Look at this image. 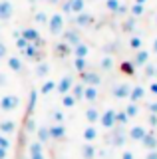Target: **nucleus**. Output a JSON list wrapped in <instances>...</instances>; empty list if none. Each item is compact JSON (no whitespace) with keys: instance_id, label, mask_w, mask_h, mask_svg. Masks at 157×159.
<instances>
[{"instance_id":"30","label":"nucleus","mask_w":157,"mask_h":159,"mask_svg":"<svg viewBox=\"0 0 157 159\" xmlns=\"http://www.w3.org/2000/svg\"><path fill=\"white\" fill-rule=\"evenodd\" d=\"M32 18H34V22H36L38 26H48V18H50V14H48L46 10H34Z\"/></svg>"},{"instance_id":"8","label":"nucleus","mask_w":157,"mask_h":159,"mask_svg":"<svg viewBox=\"0 0 157 159\" xmlns=\"http://www.w3.org/2000/svg\"><path fill=\"white\" fill-rule=\"evenodd\" d=\"M62 40H64V42H66V44H70V46L74 48V46H76V44H80V42H82L80 30H78L76 26H74V28H66V30H64V32H62Z\"/></svg>"},{"instance_id":"56","label":"nucleus","mask_w":157,"mask_h":159,"mask_svg":"<svg viewBox=\"0 0 157 159\" xmlns=\"http://www.w3.org/2000/svg\"><path fill=\"white\" fill-rule=\"evenodd\" d=\"M149 92L153 93V96H157V82H153V84H149Z\"/></svg>"},{"instance_id":"6","label":"nucleus","mask_w":157,"mask_h":159,"mask_svg":"<svg viewBox=\"0 0 157 159\" xmlns=\"http://www.w3.org/2000/svg\"><path fill=\"white\" fill-rule=\"evenodd\" d=\"M80 82L86 84V86H101V76L97 72H94V70H86V72L80 74Z\"/></svg>"},{"instance_id":"14","label":"nucleus","mask_w":157,"mask_h":159,"mask_svg":"<svg viewBox=\"0 0 157 159\" xmlns=\"http://www.w3.org/2000/svg\"><path fill=\"white\" fill-rule=\"evenodd\" d=\"M18 131V123L14 121V119H0V133H4V135H12V133Z\"/></svg>"},{"instance_id":"27","label":"nucleus","mask_w":157,"mask_h":159,"mask_svg":"<svg viewBox=\"0 0 157 159\" xmlns=\"http://www.w3.org/2000/svg\"><path fill=\"white\" fill-rule=\"evenodd\" d=\"M54 89H56V82H54V80H50V78H46V80L40 84V88H38V93H40V96H50Z\"/></svg>"},{"instance_id":"19","label":"nucleus","mask_w":157,"mask_h":159,"mask_svg":"<svg viewBox=\"0 0 157 159\" xmlns=\"http://www.w3.org/2000/svg\"><path fill=\"white\" fill-rule=\"evenodd\" d=\"M80 153H82V159H96L97 157V147L94 145V143L86 141L84 145L80 147Z\"/></svg>"},{"instance_id":"57","label":"nucleus","mask_w":157,"mask_h":159,"mask_svg":"<svg viewBox=\"0 0 157 159\" xmlns=\"http://www.w3.org/2000/svg\"><path fill=\"white\" fill-rule=\"evenodd\" d=\"M0 159H8V149H2V147H0Z\"/></svg>"},{"instance_id":"23","label":"nucleus","mask_w":157,"mask_h":159,"mask_svg":"<svg viewBox=\"0 0 157 159\" xmlns=\"http://www.w3.org/2000/svg\"><path fill=\"white\" fill-rule=\"evenodd\" d=\"M36 139L42 143V145H46V143H50L52 141V137H50V129H48V125H38V129H36Z\"/></svg>"},{"instance_id":"46","label":"nucleus","mask_w":157,"mask_h":159,"mask_svg":"<svg viewBox=\"0 0 157 159\" xmlns=\"http://www.w3.org/2000/svg\"><path fill=\"white\" fill-rule=\"evenodd\" d=\"M0 147L2 149H10L12 147V141L8 135H4V133H0Z\"/></svg>"},{"instance_id":"12","label":"nucleus","mask_w":157,"mask_h":159,"mask_svg":"<svg viewBox=\"0 0 157 159\" xmlns=\"http://www.w3.org/2000/svg\"><path fill=\"white\" fill-rule=\"evenodd\" d=\"M14 16V4L10 0H0V22H8Z\"/></svg>"},{"instance_id":"32","label":"nucleus","mask_w":157,"mask_h":159,"mask_svg":"<svg viewBox=\"0 0 157 159\" xmlns=\"http://www.w3.org/2000/svg\"><path fill=\"white\" fill-rule=\"evenodd\" d=\"M135 28H137V18H133V16H127L123 22H121V30H123L125 34H133Z\"/></svg>"},{"instance_id":"59","label":"nucleus","mask_w":157,"mask_h":159,"mask_svg":"<svg viewBox=\"0 0 157 159\" xmlns=\"http://www.w3.org/2000/svg\"><path fill=\"white\" fill-rule=\"evenodd\" d=\"M40 2H48V4H58L60 0H40Z\"/></svg>"},{"instance_id":"54","label":"nucleus","mask_w":157,"mask_h":159,"mask_svg":"<svg viewBox=\"0 0 157 159\" xmlns=\"http://www.w3.org/2000/svg\"><path fill=\"white\" fill-rule=\"evenodd\" d=\"M145 159H157V149H149L147 155H145Z\"/></svg>"},{"instance_id":"63","label":"nucleus","mask_w":157,"mask_h":159,"mask_svg":"<svg viewBox=\"0 0 157 159\" xmlns=\"http://www.w3.org/2000/svg\"><path fill=\"white\" fill-rule=\"evenodd\" d=\"M155 24H157V14H155Z\"/></svg>"},{"instance_id":"41","label":"nucleus","mask_w":157,"mask_h":159,"mask_svg":"<svg viewBox=\"0 0 157 159\" xmlns=\"http://www.w3.org/2000/svg\"><path fill=\"white\" fill-rule=\"evenodd\" d=\"M70 8L72 14H80L86 10V0H70Z\"/></svg>"},{"instance_id":"26","label":"nucleus","mask_w":157,"mask_h":159,"mask_svg":"<svg viewBox=\"0 0 157 159\" xmlns=\"http://www.w3.org/2000/svg\"><path fill=\"white\" fill-rule=\"evenodd\" d=\"M97 135H100V131H97V127L96 125H92V123H87L86 129H84V133H82V137H84V141H90V143H94Z\"/></svg>"},{"instance_id":"17","label":"nucleus","mask_w":157,"mask_h":159,"mask_svg":"<svg viewBox=\"0 0 157 159\" xmlns=\"http://www.w3.org/2000/svg\"><path fill=\"white\" fill-rule=\"evenodd\" d=\"M145 133H147V127H143V125H131L129 131H127V139H131V141H141Z\"/></svg>"},{"instance_id":"1","label":"nucleus","mask_w":157,"mask_h":159,"mask_svg":"<svg viewBox=\"0 0 157 159\" xmlns=\"http://www.w3.org/2000/svg\"><path fill=\"white\" fill-rule=\"evenodd\" d=\"M66 30V18L62 12H54L48 18V32L52 36H62V32Z\"/></svg>"},{"instance_id":"9","label":"nucleus","mask_w":157,"mask_h":159,"mask_svg":"<svg viewBox=\"0 0 157 159\" xmlns=\"http://www.w3.org/2000/svg\"><path fill=\"white\" fill-rule=\"evenodd\" d=\"M94 22H96L94 14L86 12V10L80 12V14H76V18H74V26H76V28H90Z\"/></svg>"},{"instance_id":"13","label":"nucleus","mask_w":157,"mask_h":159,"mask_svg":"<svg viewBox=\"0 0 157 159\" xmlns=\"http://www.w3.org/2000/svg\"><path fill=\"white\" fill-rule=\"evenodd\" d=\"M48 129H50V137L54 141H62L66 137V131H68L64 123H52V125H48Z\"/></svg>"},{"instance_id":"42","label":"nucleus","mask_w":157,"mask_h":159,"mask_svg":"<svg viewBox=\"0 0 157 159\" xmlns=\"http://www.w3.org/2000/svg\"><path fill=\"white\" fill-rule=\"evenodd\" d=\"M74 70H76L78 74L86 72L87 70V58H74Z\"/></svg>"},{"instance_id":"43","label":"nucleus","mask_w":157,"mask_h":159,"mask_svg":"<svg viewBox=\"0 0 157 159\" xmlns=\"http://www.w3.org/2000/svg\"><path fill=\"white\" fill-rule=\"evenodd\" d=\"M64 119H66L64 107L62 109H52V123H64Z\"/></svg>"},{"instance_id":"35","label":"nucleus","mask_w":157,"mask_h":159,"mask_svg":"<svg viewBox=\"0 0 157 159\" xmlns=\"http://www.w3.org/2000/svg\"><path fill=\"white\" fill-rule=\"evenodd\" d=\"M36 129H38V123H36V119H34V116H26L24 117V131L30 135V133H36Z\"/></svg>"},{"instance_id":"28","label":"nucleus","mask_w":157,"mask_h":159,"mask_svg":"<svg viewBox=\"0 0 157 159\" xmlns=\"http://www.w3.org/2000/svg\"><path fill=\"white\" fill-rule=\"evenodd\" d=\"M72 54H74V58H87L90 56V46L86 42H80L72 48Z\"/></svg>"},{"instance_id":"49","label":"nucleus","mask_w":157,"mask_h":159,"mask_svg":"<svg viewBox=\"0 0 157 159\" xmlns=\"http://www.w3.org/2000/svg\"><path fill=\"white\" fill-rule=\"evenodd\" d=\"M62 14H72V8H70V0H62Z\"/></svg>"},{"instance_id":"61","label":"nucleus","mask_w":157,"mask_h":159,"mask_svg":"<svg viewBox=\"0 0 157 159\" xmlns=\"http://www.w3.org/2000/svg\"><path fill=\"white\" fill-rule=\"evenodd\" d=\"M38 2H40V0H28V4H32V6H36Z\"/></svg>"},{"instance_id":"51","label":"nucleus","mask_w":157,"mask_h":159,"mask_svg":"<svg viewBox=\"0 0 157 159\" xmlns=\"http://www.w3.org/2000/svg\"><path fill=\"white\" fill-rule=\"evenodd\" d=\"M26 46H28V42H26V40H24L22 36H20V38H16V48L20 50V52H22V50L26 48Z\"/></svg>"},{"instance_id":"20","label":"nucleus","mask_w":157,"mask_h":159,"mask_svg":"<svg viewBox=\"0 0 157 159\" xmlns=\"http://www.w3.org/2000/svg\"><path fill=\"white\" fill-rule=\"evenodd\" d=\"M6 64L14 74H22L24 72V62H22V58H18V56H6Z\"/></svg>"},{"instance_id":"55","label":"nucleus","mask_w":157,"mask_h":159,"mask_svg":"<svg viewBox=\"0 0 157 159\" xmlns=\"http://www.w3.org/2000/svg\"><path fill=\"white\" fill-rule=\"evenodd\" d=\"M147 109H149V113H157V102L147 103Z\"/></svg>"},{"instance_id":"48","label":"nucleus","mask_w":157,"mask_h":159,"mask_svg":"<svg viewBox=\"0 0 157 159\" xmlns=\"http://www.w3.org/2000/svg\"><path fill=\"white\" fill-rule=\"evenodd\" d=\"M119 159H135V153L131 151V149H123L121 151V157Z\"/></svg>"},{"instance_id":"16","label":"nucleus","mask_w":157,"mask_h":159,"mask_svg":"<svg viewBox=\"0 0 157 159\" xmlns=\"http://www.w3.org/2000/svg\"><path fill=\"white\" fill-rule=\"evenodd\" d=\"M54 54H56V58H68V56H70V54H72V46H70V44H66V42H64V40H62V42H56V44H54Z\"/></svg>"},{"instance_id":"15","label":"nucleus","mask_w":157,"mask_h":159,"mask_svg":"<svg viewBox=\"0 0 157 159\" xmlns=\"http://www.w3.org/2000/svg\"><path fill=\"white\" fill-rule=\"evenodd\" d=\"M145 88L143 86H139V84H137V86H131V92H129V102H133V103H139V102H143L145 99Z\"/></svg>"},{"instance_id":"4","label":"nucleus","mask_w":157,"mask_h":159,"mask_svg":"<svg viewBox=\"0 0 157 159\" xmlns=\"http://www.w3.org/2000/svg\"><path fill=\"white\" fill-rule=\"evenodd\" d=\"M100 125L105 129V131H110V129L115 127V109L114 107H107L101 111L100 116Z\"/></svg>"},{"instance_id":"52","label":"nucleus","mask_w":157,"mask_h":159,"mask_svg":"<svg viewBox=\"0 0 157 159\" xmlns=\"http://www.w3.org/2000/svg\"><path fill=\"white\" fill-rule=\"evenodd\" d=\"M127 12H129V6H127V4H123V2H121V4H119V8H117V12H115V14H127Z\"/></svg>"},{"instance_id":"2","label":"nucleus","mask_w":157,"mask_h":159,"mask_svg":"<svg viewBox=\"0 0 157 159\" xmlns=\"http://www.w3.org/2000/svg\"><path fill=\"white\" fill-rule=\"evenodd\" d=\"M22 99L20 96H16V93H4L2 98H0V109H2L4 113H12L16 111L18 107H20Z\"/></svg>"},{"instance_id":"21","label":"nucleus","mask_w":157,"mask_h":159,"mask_svg":"<svg viewBox=\"0 0 157 159\" xmlns=\"http://www.w3.org/2000/svg\"><path fill=\"white\" fill-rule=\"evenodd\" d=\"M38 98H40V93H38L36 88L30 89V96H28V106H26V116H34V109H36V103H38Z\"/></svg>"},{"instance_id":"53","label":"nucleus","mask_w":157,"mask_h":159,"mask_svg":"<svg viewBox=\"0 0 157 159\" xmlns=\"http://www.w3.org/2000/svg\"><path fill=\"white\" fill-rule=\"evenodd\" d=\"M4 86H8V76L4 72H0V88H4Z\"/></svg>"},{"instance_id":"40","label":"nucleus","mask_w":157,"mask_h":159,"mask_svg":"<svg viewBox=\"0 0 157 159\" xmlns=\"http://www.w3.org/2000/svg\"><path fill=\"white\" fill-rule=\"evenodd\" d=\"M123 111L127 113V117H135V116H139V106L137 103H133V102H127L125 103V107H123Z\"/></svg>"},{"instance_id":"38","label":"nucleus","mask_w":157,"mask_h":159,"mask_svg":"<svg viewBox=\"0 0 157 159\" xmlns=\"http://www.w3.org/2000/svg\"><path fill=\"white\" fill-rule=\"evenodd\" d=\"M127 46H129L131 50H141V48H143V38L137 36V34H131V36H129V42H127Z\"/></svg>"},{"instance_id":"44","label":"nucleus","mask_w":157,"mask_h":159,"mask_svg":"<svg viewBox=\"0 0 157 159\" xmlns=\"http://www.w3.org/2000/svg\"><path fill=\"white\" fill-rule=\"evenodd\" d=\"M155 74H157V66H155V64H149V62H147L145 66H143V76H145V78H153Z\"/></svg>"},{"instance_id":"39","label":"nucleus","mask_w":157,"mask_h":159,"mask_svg":"<svg viewBox=\"0 0 157 159\" xmlns=\"http://www.w3.org/2000/svg\"><path fill=\"white\" fill-rule=\"evenodd\" d=\"M76 103H78V99L72 96V93H64L62 96V107L64 109H72V107H76Z\"/></svg>"},{"instance_id":"7","label":"nucleus","mask_w":157,"mask_h":159,"mask_svg":"<svg viewBox=\"0 0 157 159\" xmlns=\"http://www.w3.org/2000/svg\"><path fill=\"white\" fill-rule=\"evenodd\" d=\"M28 159H46V153H44V145L38 139H32L28 143Z\"/></svg>"},{"instance_id":"34","label":"nucleus","mask_w":157,"mask_h":159,"mask_svg":"<svg viewBox=\"0 0 157 159\" xmlns=\"http://www.w3.org/2000/svg\"><path fill=\"white\" fill-rule=\"evenodd\" d=\"M119 72L123 74V76H135V64L131 62V60H123V62L119 64Z\"/></svg>"},{"instance_id":"22","label":"nucleus","mask_w":157,"mask_h":159,"mask_svg":"<svg viewBox=\"0 0 157 159\" xmlns=\"http://www.w3.org/2000/svg\"><path fill=\"white\" fill-rule=\"evenodd\" d=\"M131 62L135 64V68H143L147 62H149V52H147V50H135V56H133V60H131Z\"/></svg>"},{"instance_id":"31","label":"nucleus","mask_w":157,"mask_h":159,"mask_svg":"<svg viewBox=\"0 0 157 159\" xmlns=\"http://www.w3.org/2000/svg\"><path fill=\"white\" fill-rule=\"evenodd\" d=\"M84 89H86V84H82V82H74V86H72V89H70V93L78 99V102H84Z\"/></svg>"},{"instance_id":"62","label":"nucleus","mask_w":157,"mask_h":159,"mask_svg":"<svg viewBox=\"0 0 157 159\" xmlns=\"http://www.w3.org/2000/svg\"><path fill=\"white\" fill-rule=\"evenodd\" d=\"M147 0H135V4H145Z\"/></svg>"},{"instance_id":"10","label":"nucleus","mask_w":157,"mask_h":159,"mask_svg":"<svg viewBox=\"0 0 157 159\" xmlns=\"http://www.w3.org/2000/svg\"><path fill=\"white\" fill-rule=\"evenodd\" d=\"M129 92H131V84H125V82H119L111 88V96L115 99H127L129 98Z\"/></svg>"},{"instance_id":"11","label":"nucleus","mask_w":157,"mask_h":159,"mask_svg":"<svg viewBox=\"0 0 157 159\" xmlns=\"http://www.w3.org/2000/svg\"><path fill=\"white\" fill-rule=\"evenodd\" d=\"M74 82H76V80H74V76H70V74H68V76H64V78H60L56 82V89H58V93H60V96H64V93H70V89H72V86H74Z\"/></svg>"},{"instance_id":"25","label":"nucleus","mask_w":157,"mask_h":159,"mask_svg":"<svg viewBox=\"0 0 157 159\" xmlns=\"http://www.w3.org/2000/svg\"><path fill=\"white\" fill-rule=\"evenodd\" d=\"M114 68H115V60L111 54H105V56L100 58V70L101 72H111Z\"/></svg>"},{"instance_id":"24","label":"nucleus","mask_w":157,"mask_h":159,"mask_svg":"<svg viewBox=\"0 0 157 159\" xmlns=\"http://www.w3.org/2000/svg\"><path fill=\"white\" fill-rule=\"evenodd\" d=\"M100 116H101V111L97 109L96 106H90L86 109V121L87 123H92V125H96V123H100Z\"/></svg>"},{"instance_id":"5","label":"nucleus","mask_w":157,"mask_h":159,"mask_svg":"<svg viewBox=\"0 0 157 159\" xmlns=\"http://www.w3.org/2000/svg\"><path fill=\"white\" fill-rule=\"evenodd\" d=\"M22 56L26 58V60H30V62H42L44 52H42V48L36 46V44H30V42H28V46L22 50Z\"/></svg>"},{"instance_id":"50","label":"nucleus","mask_w":157,"mask_h":159,"mask_svg":"<svg viewBox=\"0 0 157 159\" xmlns=\"http://www.w3.org/2000/svg\"><path fill=\"white\" fill-rule=\"evenodd\" d=\"M6 56H8V48L4 42H0V60H6Z\"/></svg>"},{"instance_id":"60","label":"nucleus","mask_w":157,"mask_h":159,"mask_svg":"<svg viewBox=\"0 0 157 159\" xmlns=\"http://www.w3.org/2000/svg\"><path fill=\"white\" fill-rule=\"evenodd\" d=\"M151 48H153V52H155V54H157V38H155V40H153V46H151Z\"/></svg>"},{"instance_id":"18","label":"nucleus","mask_w":157,"mask_h":159,"mask_svg":"<svg viewBox=\"0 0 157 159\" xmlns=\"http://www.w3.org/2000/svg\"><path fill=\"white\" fill-rule=\"evenodd\" d=\"M139 143L147 149V151H149V149H157V135L153 133V129H147V133L143 135V139H141Z\"/></svg>"},{"instance_id":"45","label":"nucleus","mask_w":157,"mask_h":159,"mask_svg":"<svg viewBox=\"0 0 157 159\" xmlns=\"http://www.w3.org/2000/svg\"><path fill=\"white\" fill-rule=\"evenodd\" d=\"M119 4H121V0H105V8L110 10L111 14H115V12H117Z\"/></svg>"},{"instance_id":"36","label":"nucleus","mask_w":157,"mask_h":159,"mask_svg":"<svg viewBox=\"0 0 157 159\" xmlns=\"http://www.w3.org/2000/svg\"><path fill=\"white\" fill-rule=\"evenodd\" d=\"M127 123H129V117H127V113L123 111V109H115V125L125 127Z\"/></svg>"},{"instance_id":"47","label":"nucleus","mask_w":157,"mask_h":159,"mask_svg":"<svg viewBox=\"0 0 157 159\" xmlns=\"http://www.w3.org/2000/svg\"><path fill=\"white\" fill-rule=\"evenodd\" d=\"M147 123H149L151 129L157 127V113H149V116H147Z\"/></svg>"},{"instance_id":"29","label":"nucleus","mask_w":157,"mask_h":159,"mask_svg":"<svg viewBox=\"0 0 157 159\" xmlns=\"http://www.w3.org/2000/svg\"><path fill=\"white\" fill-rule=\"evenodd\" d=\"M97 98H100V93H97V88H96V86H86V89H84V102H87V103H96Z\"/></svg>"},{"instance_id":"3","label":"nucleus","mask_w":157,"mask_h":159,"mask_svg":"<svg viewBox=\"0 0 157 159\" xmlns=\"http://www.w3.org/2000/svg\"><path fill=\"white\" fill-rule=\"evenodd\" d=\"M125 139H127L125 127L115 125L114 129H110V131H107V141H110L111 147H123L125 145Z\"/></svg>"},{"instance_id":"58","label":"nucleus","mask_w":157,"mask_h":159,"mask_svg":"<svg viewBox=\"0 0 157 159\" xmlns=\"http://www.w3.org/2000/svg\"><path fill=\"white\" fill-rule=\"evenodd\" d=\"M22 36V32H20V30H14V32H12V38L14 40H16V38H20Z\"/></svg>"},{"instance_id":"33","label":"nucleus","mask_w":157,"mask_h":159,"mask_svg":"<svg viewBox=\"0 0 157 159\" xmlns=\"http://www.w3.org/2000/svg\"><path fill=\"white\" fill-rule=\"evenodd\" d=\"M34 74H36L38 78H44V80H46L48 74H50V64L44 62V60H42V62H38L36 68H34Z\"/></svg>"},{"instance_id":"37","label":"nucleus","mask_w":157,"mask_h":159,"mask_svg":"<svg viewBox=\"0 0 157 159\" xmlns=\"http://www.w3.org/2000/svg\"><path fill=\"white\" fill-rule=\"evenodd\" d=\"M145 14V4H131L129 6V16H133V18H141Z\"/></svg>"}]
</instances>
